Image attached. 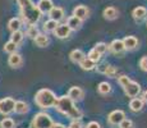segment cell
I'll use <instances>...</instances> for the list:
<instances>
[{
	"label": "cell",
	"mask_w": 147,
	"mask_h": 128,
	"mask_svg": "<svg viewBox=\"0 0 147 128\" xmlns=\"http://www.w3.org/2000/svg\"><path fill=\"white\" fill-rule=\"evenodd\" d=\"M23 63V59H22V55L18 53H13L10 54L9 59H8V64L12 68H19Z\"/></svg>",
	"instance_id": "obj_16"
},
{
	"label": "cell",
	"mask_w": 147,
	"mask_h": 128,
	"mask_svg": "<svg viewBox=\"0 0 147 128\" xmlns=\"http://www.w3.org/2000/svg\"><path fill=\"white\" fill-rule=\"evenodd\" d=\"M125 118V113L123 110H113L109 115H107V123L110 126L115 127V126H119L120 122Z\"/></svg>",
	"instance_id": "obj_6"
},
{
	"label": "cell",
	"mask_w": 147,
	"mask_h": 128,
	"mask_svg": "<svg viewBox=\"0 0 147 128\" xmlns=\"http://www.w3.org/2000/svg\"><path fill=\"white\" fill-rule=\"evenodd\" d=\"M94 49L97 51L100 55H104V54L107 53V50H109V47H107V44L105 42H97V44L94 46Z\"/></svg>",
	"instance_id": "obj_29"
},
{
	"label": "cell",
	"mask_w": 147,
	"mask_h": 128,
	"mask_svg": "<svg viewBox=\"0 0 147 128\" xmlns=\"http://www.w3.org/2000/svg\"><path fill=\"white\" fill-rule=\"evenodd\" d=\"M65 24H67L72 31H78V30H80V28L82 27V21H81L80 18H77V17L70 16L69 18L67 19V23H65Z\"/></svg>",
	"instance_id": "obj_19"
},
{
	"label": "cell",
	"mask_w": 147,
	"mask_h": 128,
	"mask_svg": "<svg viewBox=\"0 0 147 128\" xmlns=\"http://www.w3.org/2000/svg\"><path fill=\"white\" fill-rule=\"evenodd\" d=\"M56 95L49 89H41L35 95V104L41 109H50L56 104Z\"/></svg>",
	"instance_id": "obj_3"
},
{
	"label": "cell",
	"mask_w": 147,
	"mask_h": 128,
	"mask_svg": "<svg viewBox=\"0 0 147 128\" xmlns=\"http://www.w3.org/2000/svg\"><path fill=\"white\" fill-rule=\"evenodd\" d=\"M123 44H124L125 50L132 51L138 47V40L136 36H125V37L123 39Z\"/></svg>",
	"instance_id": "obj_14"
},
{
	"label": "cell",
	"mask_w": 147,
	"mask_h": 128,
	"mask_svg": "<svg viewBox=\"0 0 147 128\" xmlns=\"http://www.w3.org/2000/svg\"><path fill=\"white\" fill-rule=\"evenodd\" d=\"M107 47H109V51L113 54H115V55H119V54H123L124 51H125V47H124V44H123V40H114V41H111V44L107 45Z\"/></svg>",
	"instance_id": "obj_10"
},
{
	"label": "cell",
	"mask_w": 147,
	"mask_h": 128,
	"mask_svg": "<svg viewBox=\"0 0 147 128\" xmlns=\"http://www.w3.org/2000/svg\"><path fill=\"white\" fill-rule=\"evenodd\" d=\"M30 110V105L24 101H16V105H14V112L17 114H26Z\"/></svg>",
	"instance_id": "obj_22"
},
{
	"label": "cell",
	"mask_w": 147,
	"mask_h": 128,
	"mask_svg": "<svg viewBox=\"0 0 147 128\" xmlns=\"http://www.w3.org/2000/svg\"><path fill=\"white\" fill-rule=\"evenodd\" d=\"M104 74L107 76L109 78H115V76L118 74V68L114 67V65H106Z\"/></svg>",
	"instance_id": "obj_28"
},
{
	"label": "cell",
	"mask_w": 147,
	"mask_h": 128,
	"mask_svg": "<svg viewBox=\"0 0 147 128\" xmlns=\"http://www.w3.org/2000/svg\"><path fill=\"white\" fill-rule=\"evenodd\" d=\"M80 67L83 70H94L96 68V63H94L92 60H90V59L86 56V58H84L83 60L80 63Z\"/></svg>",
	"instance_id": "obj_26"
},
{
	"label": "cell",
	"mask_w": 147,
	"mask_h": 128,
	"mask_svg": "<svg viewBox=\"0 0 147 128\" xmlns=\"http://www.w3.org/2000/svg\"><path fill=\"white\" fill-rule=\"evenodd\" d=\"M87 58H88L90 60H92L94 63L97 64L98 62H100V59H101V55L95 49H91V50H90V53H88V55H87Z\"/></svg>",
	"instance_id": "obj_31"
},
{
	"label": "cell",
	"mask_w": 147,
	"mask_h": 128,
	"mask_svg": "<svg viewBox=\"0 0 147 128\" xmlns=\"http://www.w3.org/2000/svg\"><path fill=\"white\" fill-rule=\"evenodd\" d=\"M106 65H107V64L98 65V67H97V72H100V73H102V74H104V72H105V68H106Z\"/></svg>",
	"instance_id": "obj_39"
},
{
	"label": "cell",
	"mask_w": 147,
	"mask_h": 128,
	"mask_svg": "<svg viewBox=\"0 0 147 128\" xmlns=\"http://www.w3.org/2000/svg\"><path fill=\"white\" fill-rule=\"evenodd\" d=\"M55 108L58 112H60L61 114L67 115L68 118H70L72 121H81L82 118V112L76 106L74 101L72 99H69L67 95L58 98L55 104Z\"/></svg>",
	"instance_id": "obj_2"
},
{
	"label": "cell",
	"mask_w": 147,
	"mask_h": 128,
	"mask_svg": "<svg viewBox=\"0 0 147 128\" xmlns=\"http://www.w3.org/2000/svg\"><path fill=\"white\" fill-rule=\"evenodd\" d=\"M53 123L54 122H53L51 115L45 112H40L33 116L31 128H51Z\"/></svg>",
	"instance_id": "obj_4"
},
{
	"label": "cell",
	"mask_w": 147,
	"mask_h": 128,
	"mask_svg": "<svg viewBox=\"0 0 147 128\" xmlns=\"http://www.w3.org/2000/svg\"><path fill=\"white\" fill-rule=\"evenodd\" d=\"M17 3L19 5L21 17L24 23H27L28 26H35L40 21L41 13L38 12L37 7L32 0H17Z\"/></svg>",
	"instance_id": "obj_1"
},
{
	"label": "cell",
	"mask_w": 147,
	"mask_h": 128,
	"mask_svg": "<svg viewBox=\"0 0 147 128\" xmlns=\"http://www.w3.org/2000/svg\"><path fill=\"white\" fill-rule=\"evenodd\" d=\"M67 128H82V123H81V121H72L70 126Z\"/></svg>",
	"instance_id": "obj_38"
},
{
	"label": "cell",
	"mask_w": 147,
	"mask_h": 128,
	"mask_svg": "<svg viewBox=\"0 0 147 128\" xmlns=\"http://www.w3.org/2000/svg\"><path fill=\"white\" fill-rule=\"evenodd\" d=\"M141 99H142V101H143V102H146V104H147V90H146L145 92L142 93V96H141Z\"/></svg>",
	"instance_id": "obj_41"
},
{
	"label": "cell",
	"mask_w": 147,
	"mask_h": 128,
	"mask_svg": "<svg viewBox=\"0 0 147 128\" xmlns=\"http://www.w3.org/2000/svg\"><path fill=\"white\" fill-rule=\"evenodd\" d=\"M38 33H40V32H38V28L36 27V26H30V27H28V30H27V32H26V35L30 39H35Z\"/></svg>",
	"instance_id": "obj_33"
},
{
	"label": "cell",
	"mask_w": 147,
	"mask_h": 128,
	"mask_svg": "<svg viewBox=\"0 0 147 128\" xmlns=\"http://www.w3.org/2000/svg\"><path fill=\"white\" fill-rule=\"evenodd\" d=\"M14 105L16 100L13 98H4L0 100V114L9 115L10 113L14 112Z\"/></svg>",
	"instance_id": "obj_5"
},
{
	"label": "cell",
	"mask_w": 147,
	"mask_h": 128,
	"mask_svg": "<svg viewBox=\"0 0 147 128\" xmlns=\"http://www.w3.org/2000/svg\"><path fill=\"white\" fill-rule=\"evenodd\" d=\"M84 58H86V54L80 49H74L73 51H70V54H69V59L74 64H80Z\"/></svg>",
	"instance_id": "obj_17"
},
{
	"label": "cell",
	"mask_w": 147,
	"mask_h": 128,
	"mask_svg": "<svg viewBox=\"0 0 147 128\" xmlns=\"http://www.w3.org/2000/svg\"><path fill=\"white\" fill-rule=\"evenodd\" d=\"M129 82H131V78H129L128 76H125V74H123V76H120V77H118V83L120 85L121 87H125L129 83Z\"/></svg>",
	"instance_id": "obj_34"
},
{
	"label": "cell",
	"mask_w": 147,
	"mask_h": 128,
	"mask_svg": "<svg viewBox=\"0 0 147 128\" xmlns=\"http://www.w3.org/2000/svg\"><path fill=\"white\" fill-rule=\"evenodd\" d=\"M70 32H72V30L65 23H59L54 31V35L58 39H68L70 36Z\"/></svg>",
	"instance_id": "obj_8"
},
{
	"label": "cell",
	"mask_w": 147,
	"mask_h": 128,
	"mask_svg": "<svg viewBox=\"0 0 147 128\" xmlns=\"http://www.w3.org/2000/svg\"><path fill=\"white\" fill-rule=\"evenodd\" d=\"M84 128H101V126H100V123H97V122L92 121V122H90V123H87Z\"/></svg>",
	"instance_id": "obj_37"
},
{
	"label": "cell",
	"mask_w": 147,
	"mask_h": 128,
	"mask_svg": "<svg viewBox=\"0 0 147 128\" xmlns=\"http://www.w3.org/2000/svg\"><path fill=\"white\" fill-rule=\"evenodd\" d=\"M49 17H50V19L56 21L59 23L61 19H64V17H65V12H64V9L61 7H54L53 9L50 10Z\"/></svg>",
	"instance_id": "obj_13"
},
{
	"label": "cell",
	"mask_w": 147,
	"mask_h": 128,
	"mask_svg": "<svg viewBox=\"0 0 147 128\" xmlns=\"http://www.w3.org/2000/svg\"><path fill=\"white\" fill-rule=\"evenodd\" d=\"M97 91L100 95H107V93L111 92V85L107 83V82H101L97 86Z\"/></svg>",
	"instance_id": "obj_27"
},
{
	"label": "cell",
	"mask_w": 147,
	"mask_h": 128,
	"mask_svg": "<svg viewBox=\"0 0 147 128\" xmlns=\"http://www.w3.org/2000/svg\"><path fill=\"white\" fill-rule=\"evenodd\" d=\"M68 98L69 99H72L73 101H81L82 99L84 98V91L81 89L80 86H73V87H70L69 91H68Z\"/></svg>",
	"instance_id": "obj_9"
},
{
	"label": "cell",
	"mask_w": 147,
	"mask_h": 128,
	"mask_svg": "<svg viewBox=\"0 0 147 128\" xmlns=\"http://www.w3.org/2000/svg\"><path fill=\"white\" fill-rule=\"evenodd\" d=\"M36 7H37L38 12L41 13V16L42 14H49L50 10L54 8V3L53 0H38Z\"/></svg>",
	"instance_id": "obj_12"
},
{
	"label": "cell",
	"mask_w": 147,
	"mask_h": 128,
	"mask_svg": "<svg viewBox=\"0 0 147 128\" xmlns=\"http://www.w3.org/2000/svg\"><path fill=\"white\" fill-rule=\"evenodd\" d=\"M59 23L56 21H53V19H47L46 22L44 23V26H42V30L45 31L46 33H49V32H54L55 31V28H56V26H58Z\"/></svg>",
	"instance_id": "obj_24"
},
{
	"label": "cell",
	"mask_w": 147,
	"mask_h": 128,
	"mask_svg": "<svg viewBox=\"0 0 147 128\" xmlns=\"http://www.w3.org/2000/svg\"><path fill=\"white\" fill-rule=\"evenodd\" d=\"M17 47H18V45H16L14 42H12V41L9 40L8 42H5V45H4V51H5V53L13 54V53H17Z\"/></svg>",
	"instance_id": "obj_30"
},
{
	"label": "cell",
	"mask_w": 147,
	"mask_h": 128,
	"mask_svg": "<svg viewBox=\"0 0 147 128\" xmlns=\"http://www.w3.org/2000/svg\"><path fill=\"white\" fill-rule=\"evenodd\" d=\"M102 16L105 19H107V21H114V19L118 18V10L115 9L114 7H107L104 9Z\"/></svg>",
	"instance_id": "obj_21"
},
{
	"label": "cell",
	"mask_w": 147,
	"mask_h": 128,
	"mask_svg": "<svg viewBox=\"0 0 147 128\" xmlns=\"http://www.w3.org/2000/svg\"><path fill=\"white\" fill-rule=\"evenodd\" d=\"M33 41H35L36 46L38 47H46L47 45H49L50 40L47 37V35H45V33H38L37 36H36L35 39H33Z\"/></svg>",
	"instance_id": "obj_20"
},
{
	"label": "cell",
	"mask_w": 147,
	"mask_h": 128,
	"mask_svg": "<svg viewBox=\"0 0 147 128\" xmlns=\"http://www.w3.org/2000/svg\"><path fill=\"white\" fill-rule=\"evenodd\" d=\"M23 39H24V33L22 32L21 30H19V31H16V32H12V35H10V41L14 42L16 45L22 44Z\"/></svg>",
	"instance_id": "obj_25"
},
{
	"label": "cell",
	"mask_w": 147,
	"mask_h": 128,
	"mask_svg": "<svg viewBox=\"0 0 147 128\" xmlns=\"http://www.w3.org/2000/svg\"><path fill=\"white\" fill-rule=\"evenodd\" d=\"M22 27V19L21 18H12L8 22V28H9L10 32H16L19 31Z\"/></svg>",
	"instance_id": "obj_23"
},
{
	"label": "cell",
	"mask_w": 147,
	"mask_h": 128,
	"mask_svg": "<svg viewBox=\"0 0 147 128\" xmlns=\"http://www.w3.org/2000/svg\"><path fill=\"white\" fill-rule=\"evenodd\" d=\"M132 17L134 18V21L137 22H141L143 21V19L147 17V9L145 7H137L133 9V12H132Z\"/></svg>",
	"instance_id": "obj_18"
},
{
	"label": "cell",
	"mask_w": 147,
	"mask_h": 128,
	"mask_svg": "<svg viewBox=\"0 0 147 128\" xmlns=\"http://www.w3.org/2000/svg\"><path fill=\"white\" fill-rule=\"evenodd\" d=\"M140 68L143 70V72H147V55L142 56L140 60Z\"/></svg>",
	"instance_id": "obj_36"
},
{
	"label": "cell",
	"mask_w": 147,
	"mask_h": 128,
	"mask_svg": "<svg viewBox=\"0 0 147 128\" xmlns=\"http://www.w3.org/2000/svg\"><path fill=\"white\" fill-rule=\"evenodd\" d=\"M73 16L80 18L82 22L84 19H87L90 17V8L86 7V5H77V7L73 9Z\"/></svg>",
	"instance_id": "obj_11"
},
{
	"label": "cell",
	"mask_w": 147,
	"mask_h": 128,
	"mask_svg": "<svg viewBox=\"0 0 147 128\" xmlns=\"http://www.w3.org/2000/svg\"><path fill=\"white\" fill-rule=\"evenodd\" d=\"M145 108V102L142 101L141 98H133L129 101V109L133 113H140L142 112V109Z\"/></svg>",
	"instance_id": "obj_15"
},
{
	"label": "cell",
	"mask_w": 147,
	"mask_h": 128,
	"mask_svg": "<svg viewBox=\"0 0 147 128\" xmlns=\"http://www.w3.org/2000/svg\"><path fill=\"white\" fill-rule=\"evenodd\" d=\"M124 92L128 98L133 99V98H137L138 95L141 93V85L138 82H134V81H131L125 87H124Z\"/></svg>",
	"instance_id": "obj_7"
},
{
	"label": "cell",
	"mask_w": 147,
	"mask_h": 128,
	"mask_svg": "<svg viewBox=\"0 0 147 128\" xmlns=\"http://www.w3.org/2000/svg\"><path fill=\"white\" fill-rule=\"evenodd\" d=\"M51 128H67L64 124H61V123H53V126Z\"/></svg>",
	"instance_id": "obj_40"
},
{
	"label": "cell",
	"mask_w": 147,
	"mask_h": 128,
	"mask_svg": "<svg viewBox=\"0 0 147 128\" xmlns=\"http://www.w3.org/2000/svg\"><path fill=\"white\" fill-rule=\"evenodd\" d=\"M119 128H134V123L131 121V119H127V118H124L123 121L120 122Z\"/></svg>",
	"instance_id": "obj_35"
},
{
	"label": "cell",
	"mask_w": 147,
	"mask_h": 128,
	"mask_svg": "<svg viewBox=\"0 0 147 128\" xmlns=\"http://www.w3.org/2000/svg\"><path fill=\"white\" fill-rule=\"evenodd\" d=\"M16 127V123L12 118H4L1 122H0V128H14Z\"/></svg>",
	"instance_id": "obj_32"
}]
</instances>
